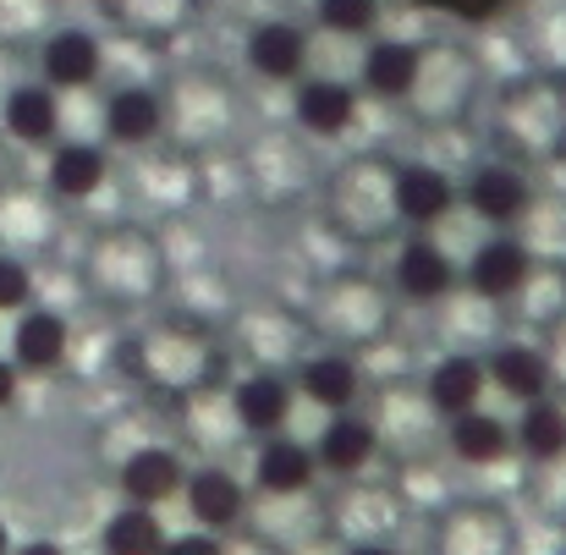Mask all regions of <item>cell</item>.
<instances>
[{"label":"cell","instance_id":"11","mask_svg":"<svg viewBox=\"0 0 566 555\" xmlns=\"http://www.w3.org/2000/svg\"><path fill=\"white\" fill-rule=\"evenodd\" d=\"M0 127H6V138H17V144H28V149L55 144V133H61V100H55V88H50V83H22V88H11L6 105H0Z\"/></svg>","mask_w":566,"mask_h":555},{"label":"cell","instance_id":"24","mask_svg":"<svg viewBox=\"0 0 566 555\" xmlns=\"http://www.w3.org/2000/svg\"><path fill=\"white\" fill-rule=\"evenodd\" d=\"M99 551L105 555H160L166 551V523L155 517V506H122L105 517L99 528Z\"/></svg>","mask_w":566,"mask_h":555},{"label":"cell","instance_id":"20","mask_svg":"<svg viewBox=\"0 0 566 555\" xmlns=\"http://www.w3.org/2000/svg\"><path fill=\"white\" fill-rule=\"evenodd\" d=\"M297 122H303V133H314V138H342V133L358 122V94H353L347 83H336V77H314V83H303V94H297Z\"/></svg>","mask_w":566,"mask_h":555},{"label":"cell","instance_id":"21","mask_svg":"<svg viewBox=\"0 0 566 555\" xmlns=\"http://www.w3.org/2000/svg\"><path fill=\"white\" fill-rule=\"evenodd\" d=\"M160 127H166V105H160L155 88H122V94H111V105H105L111 144L138 149V144H155Z\"/></svg>","mask_w":566,"mask_h":555},{"label":"cell","instance_id":"14","mask_svg":"<svg viewBox=\"0 0 566 555\" xmlns=\"http://www.w3.org/2000/svg\"><path fill=\"white\" fill-rule=\"evenodd\" d=\"M314 473H319V462H314L308 446L281 440V434L259 446V462H253L259 495H275V501H286V495H308V490H314Z\"/></svg>","mask_w":566,"mask_h":555},{"label":"cell","instance_id":"29","mask_svg":"<svg viewBox=\"0 0 566 555\" xmlns=\"http://www.w3.org/2000/svg\"><path fill=\"white\" fill-rule=\"evenodd\" d=\"M412 6H423V11H451V17H495V11L512 6V0H412Z\"/></svg>","mask_w":566,"mask_h":555},{"label":"cell","instance_id":"32","mask_svg":"<svg viewBox=\"0 0 566 555\" xmlns=\"http://www.w3.org/2000/svg\"><path fill=\"white\" fill-rule=\"evenodd\" d=\"M11 555H72L61 540H28V545H17Z\"/></svg>","mask_w":566,"mask_h":555},{"label":"cell","instance_id":"30","mask_svg":"<svg viewBox=\"0 0 566 555\" xmlns=\"http://www.w3.org/2000/svg\"><path fill=\"white\" fill-rule=\"evenodd\" d=\"M160 555H226V545H220V534H177V540H166V551Z\"/></svg>","mask_w":566,"mask_h":555},{"label":"cell","instance_id":"19","mask_svg":"<svg viewBox=\"0 0 566 555\" xmlns=\"http://www.w3.org/2000/svg\"><path fill=\"white\" fill-rule=\"evenodd\" d=\"M423 83V55L407 39H379L364 55V88L375 100H407Z\"/></svg>","mask_w":566,"mask_h":555},{"label":"cell","instance_id":"3","mask_svg":"<svg viewBox=\"0 0 566 555\" xmlns=\"http://www.w3.org/2000/svg\"><path fill=\"white\" fill-rule=\"evenodd\" d=\"M160 353H144V347H133L138 358H133V369L149 374L155 385H166V390H203L214 369H220V358L209 353V342H198V336H182V331H166V342H155Z\"/></svg>","mask_w":566,"mask_h":555},{"label":"cell","instance_id":"37","mask_svg":"<svg viewBox=\"0 0 566 555\" xmlns=\"http://www.w3.org/2000/svg\"><path fill=\"white\" fill-rule=\"evenodd\" d=\"M0 144H6V127H0Z\"/></svg>","mask_w":566,"mask_h":555},{"label":"cell","instance_id":"28","mask_svg":"<svg viewBox=\"0 0 566 555\" xmlns=\"http://www.w3.org/2000/svg\"><path fill=\"white\" fill-rule=\"evenodd\" d=\"M33 303V270L17 253H0V314H22Z\"/></svg>","mask_w":566,"mask_h":555},{"label":"cell","instance_id":"8","mask_svg":"<svg viewBox=\"0 0 566 555\" xmlns=\"http://www.w3.org/2000/svg\"><path fill=\"white\" fill-rule=\"evenodd\" d=\"M390 203H396V220L429 231V226H440V220L451 214L457 187H451V177H446L440 166H401V171L390 177Z\"/></svg>","mask_w":566,"mask_h":555},{"label":"cell","instance_id":"33","mask_svg":"<svg viewBox=\"0 0 566 555\" xmlns=\"http://www.w3.org/2000/svg\"><path fill=\"white\" fill-rule=\"evenodd\" d=\"M347 555H396V545H353Z\"/></svg>","mask_w":566,"mask_h":555},{"label":"cell","instance_id":"25","mask_svg":"<svg viewBox=\"0 0 566 555\" xmlns=\"http://www.w3.org/2000/svg\"><path fill=\"white\" fill-rule=\"evenodd\" d=\"M105 149L99 144H61L50 155V192L55 198H94L105 187Z\"/></svg>","mask_w":566,"mask_h":555},{"label":"cell","instance_id":"22","mask_svg":"<svg viewBox=\"0 0 566 555\" xmlns=\"http://www.w3.org/2000/svg\"><path fill=\"white\" fill-rule=\"evenodd\" d=\"M446 440H451V457L468 462V468H495V462H506V451H512V429H506L495 412H484V407L451 418Z\"/></svg>","mask_w":566,"mask_h":555},{"label":"cell","instance_id":"34","mask_svg":"<svg viewBox=\"0 0 566 555\" xmlns=\"http://www.w3.org/2000/svg\"><path fill=\"white\" fill-rule=\"evenodd\" d=\"M17 545H11V528H6V517H0V555H11Z\"/></svg>","mask_w":566,"mask_h":555},{"label":"cell","instance_id":"18","mask_svg":"<svg viewBox=\"0 0 566 555\" xmlns=\"http://www.w3.org/2000/svg\"><path fill=\"white\" fill-rule=\"evenodd\" d=\"M39 66H44V83H50V88H88V83L99 77L105 55H99V39H94V33L66 28V33H55V39L44 44Z\"/></svg>","mask_w":566,"mask_h":555},{"label":"cell","instance_id":"7","mask_svg":"<svg viewBox=\"0 0 566 555\" xmlns=\"http://www.w3.org/2000/svg\"><path fill=\"white\" fill-rule=\"evenodd\" d=\"M528 275H534V259H528V248H523L517 237H490V242L468 259V286H473L484 303L517 297V292L528 286Z\"/></svg>","mask_w":566,"mask_h":555},{"label":"cell","instance_id":"12","mask_svg":"<svg viewBox=\"0 0 566 555\" xmlns=\"http://www.w3.org/2000/svg\"><path fill=\"white\" fill-rule=\"evenodd\" d=\"M396 286H401L412 303H440V297L457 286V264H451V253H446L434 237H412V242H401V253H396Z\"/></svg>","mask_w":566,"mask_h":555},{"label":"cell","instance_id":"6","mask_svg":"<svg viewBox=\"0 0 566 555\" xmlns=\"http://www.w3.org/2000/svg\"><path fill=\"white\" fill-rule=\"evenodd\" d=\"M182 501H188L192 523H198L203 534H226V528H237V523L248 517V490H242V479L226 473V468H198V473H188Z\"/></svg>","mask_w":566,"mask_h":555},{"label":"cell","instance_id":"23","mask_svg":"<svg viewBox=\"0 0 566 555\" xmlns=\"http://www.w3.org/2000/svg\"><path fill=\"white\" fill-rule=\"evenodd\" d=\"M297 385H303V396H308L314 407H325V412H353V401H358V390H364V374H358L353 358H342V353H319V358L303 364Z\"/></svg>","mask_w":566,"mask_h":555},{"label":"cell","instance_id":"9","mask_svg":"<svg viewBox=\"0 0 566 555\" xmlns=\"http://www.w3.org/2000/svg\"><path fill=\"white\" fill-rule=\"evenodd\" d=\"M226 407H231L237 429H248V434H281L286 418H292V385H286L281 374H270V369L248 374V379L231 385Z\"/></svg>","mask_w":566,"mask_h":555},{"label":"cell","instance_id":"26","mask_svg":"<svg viewBox=\"0 0 566 555\" xmlns=\"http://www.w3.org/2000/svg\"><path fill=\"white\" fill-rule=\"evenodd\" d=\"M517 451L528 462H566V407L562 401L539 396V401L523 407V418H517Z\"/></svg>","mask_w":566,"mask_h":555},{"label":"cell","instance_id":"35","mask_svg":"<svg viewBox=\"0 0 566 555\" xmlns=\"http://www.w3.org/2000/svg\"><path fill=\"white\" fill-rule=\"evenodd\" d=\"M0 203H6V177H0Z\"/></svg>","mask_w":566,"mask_h":555},{"label":"cell","instance_id":"4","mask_svg":"<svg viewBox=\"0 0 566 555\" xmlns=\"http://www.w3.org/2000/svg\"><path fill=\"white\" fill-rule=\"evenodd\" d=\"M72 353V325L55 308H22L11 325V364L17 374H55Z\"/></svg>","mask_w":566,"mask_h":555},{"label":"cell","instance_id":"27","mask_svg":"<svg viewBox=\"0 0 566 555\" xmlns=\"http://www.w3.org/2000/svg\"><path fill=\"white\" fill-rule=\"evenodd\" d=\"M319 22L331 33H369L379 22V0H319Z\"/></svg>","mask_w":566,"mask_h":555},{"label":"cell","instance_id":"15","mask_svg":"<svg viewBox=\"0 0 566 555\" xmlns=\"http://www.w3.org/2000/svg\"><path fill=\"white\" fill-rule=\"evenodd\" d=\"M484 385H490V374H484V364H479L473 353H451V358H440V364L429 369L423 396H429L434 418H462V412L479 407Z\"/></svg>","mask_w":566,"mask_h":555},{"label":"cell","instance_id":"16","mask_svg":"<svg viewBox=\"0 0 566 555\" xmlns=\"http://www.w3.org/2000/svg\"><path fill=\"white\" fill-rule=\"evenodd\" d=\"M308 61V39L297 22H259L248 33V66L264 77V83H292Z\"/></svg>","mask_w":566,"mask_h":555},{"label":"cell","instance_id":"36","mask_svg":"<svg viewBox=\"0 0 566 555\" xmlns=\"http://www.w3.org/2000/svg\"><path fill=\"white\" fill-rule=\"evenodd\" d=\"M562 540H566V506H562Z\"/></svg>","mask_w":566,"mask_h":555},{"label":"cell","instance_id":"31","mask_svg":"<svg viewBox=\"0 0 566 555\" xmlns=\"http://www.w3.org/2000/svg\"><path fill=\"white\" fill-rule=\"evenodd\" d=\"M17 385H22V374H17V364L11 358H0V412L17 401Z\"/></svg>","mask_w":566,"mask_h":555},{"label":"cell","instance_id":"5","mask_svg":"<svg viewBox=\"0 0 566 555\" xmlns=\"http://www.w3.org/2000/svg\"><path fill=\"white\" fill-rule=\"evenodd\" d=\"M116 484H122V495L133 506H166L171 495H182L188 468H182V457L171 446H138V451H127Z\"/></svg>","mask_w":566,"mask_h":555},{"label":"cell","instance_id":"10","mask_svg":"<svg viewBox=\"0 0 566 555\" xmlns=\"http://www.w3.org/2000/svg\"><path fill=\"white\" fill-rule=\"evenodd\" d=\"M379 451V429L358 412H331V423L319 429V446H314V462L336 479H358Z\"/></svg>","mask_w":566,"mask_h":555},{"label":"cell","instance_id":"1","mask_svg":"<svg viewBox=\"0 0 566 555\" xmlns=\"http://www.w3.org/2000/svg\"><path fill=\"white\" fill-rule=\"evenodd\" d=\"M434 555H523L517 523L495 501H462L440 517L434 528Z\"/></svg>","mask_w":566,"mask_h":555},{"label":"cell","instance_id":"2","mask_svg":"<svg viewBox=\"0 0 566 555\" xmlns=\"http://www.w3.org/2000/svg\"><path fill=\"white\" fill-rule=\"evenodd\" d=\"M407 523V506L390 484H347L331 506V534L347 545H390Z\"/></svg>","mask_w":566,"mask_h":555},{"label":"cell","instance_id":"13","mask_svg":"<svg viewBox=\"0 0 566 555\" xmlns=\"http://www.w3.org/2000/svg\"><path fill=\"white\" fill-rule=\"evenodd\" d=\"M468 203L490 226H517L528 214V203H534V187H528V177L517 166H479L473 182H468Z\"/></svg>","mask_w":566,"mask_h":555},{"label":"cell","instance_id":"17","mask_svg":"<svg viewBox=\"0 0 566 555\" xmlns=\"http://www.w3.org/2000/svg\"><path fill=\"white\" fill-rule=\"evenodd\" d=\"M490 374V385H501V396H512V401H539V396H551V385H556V374H551V358L539 353V347H523V342H506V347H495V358L484 364Z\"/></svg>","mask_w":566,"mask_h":555}]
</instances>
